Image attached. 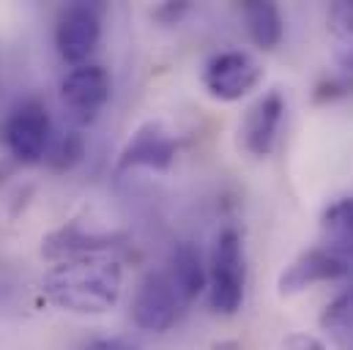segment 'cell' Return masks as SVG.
Segmentation results:
<instances>
[{"label":"cell","instance_id":"1","mask_svg":"<svg viewBox=\"0 0 353 350\" xmlns=\"http://www.w3.org/2000/svg\"><path fill=\"white\" fill-rule=\"evenodd\" d=\"M123 287L121 262L107 255H88L61 260L41 279L44 298L72 315H104L110 312Z\"/></svg>","mask_w":353,"mask_h":350},{"label":"cell","instance_id":"2","mask_svg":"<svg viewBox=\"0 0 353 350\" xmlns=\"http://www.w3.org/2000/svg\"><path fill=\"white\" fill-rule=\"evenodd\" d=\"M247 287V260L244 241L236 227H225L211 249L208 265V301L219 315H236L244 304Z\"/></svg>","mask_w":353,"mask_h":350},{"label":"cell","instance_id":"3","mask_svg":"<svg viewBox=\"0 0 353 350\" xmlns=\"http://www.w3.org/2000/svg\"><path fill=\"white\" fill-rule=\"evenodd\" d=\"M3 140L14 162L36 165L44 159L50 140H52V123L39 101H22L3 126Z\"/></svg>","mask_w":353,"mask_h":350},{"label":"cell","instance_id":"4","mask_svg":"<svg viewBox=\"0 0 353 350\" xmlns=\"http://www.w3.org/2000/svg\"><path fill=\"white\" fill-rule=\"evenodd\" d=\"M263 80L261 63L241 50H228L219 52L208 61L203 72V85L205 90L219 99V101H239L247 93H252Z\"/></svg>","mask_w":353,"mask_h":350},{"label":"cell","instance_id":"5","mask_svg":"<svg viewBox=\"0 0 353 350\" xmlns=\"http://www.w3.org/2000/svg\"><path fill=\"white\" fill-rule=\"evenodd\" d=\"M61 99L66 107V115L74 126H88L96 121L101 107L110 101V74L107 69L85 63L66 74L61 85Z\"/></svg>","mask_w":353,"mask_h":350},{"label":"cell","instance_id":"6","mask_svg":"<svg viewBox=\"0 0 353 350\" xmlns=\"http://www.w3.org/2000/svg\"><path fill=\"white\" fill-rule=\"evenodd\" d=\"M181 307H183V301L176 293L170 276L157 271L140 282L134 301H132V318L143 331L162 334V331L173 329V323L181 315Z\"/></svg>","mask_w":353,"mask_h":350},{"label":"cell","instance_id":"7","mask_svg":"<svg viewBox=\"0 0 353 350\" xmlns=\"http://www.w3.org/2000/svg\"><path fill=\"white\" fill-rule=\"evenodd\" d=\"M101 36V8L93 3H72L55 30V44L63 61L74 66H85L88 55L96 50Z\"/></svg>","mask_w":353,"mask_h":350},{"label":"cell","instance_id":"8","mask_svg":"<svg viewBox=\"0 0 353 350\" xmlns=\"http://www.w3.org/2000/svg\"><path fill=\"white\" fill-rule=\"evenodd\" d=\"M178 143L176 137L157 121L140 126L132 140L126 143V148L121 151L118 159V170H134V167H145V170H170L176 162Z\"/></svg>","mask_w":353,"mask_h":350},{"label":"cell","instance_id":"9","mask_svg":"<svg viewBox=\"0 0 353 350\" xmlns=\"http://www.w3.org/2000/svg\"><path fill=\"white\" fill-rule=\"evenodd\" d=\"M348 268L340 260L329 247H312L307 252H301L296 260L290 262L282 274H279V296H296L312 285H323V282H337L345 279Z\"/></svg>","mask_w":353,"mask_h":350},{"label":"cell","instance_id":"10","mask_svg":"<svg viewBox=\"0 0 353 350\" xmlns=\"http://www.w3.org/2000/svg\"><path fill=\"white\" fill-rule=\"evenodd\" d=\"M282 118H285V99L279 90H268L250 107L241 126V137H244V148L252 156L263 159L274 151L282 129Z\"/></svg>","mask_w":353,"mask_h":350},{"label":"cell","instance_id":"11","mask_svg":"<svg viewBox=\"0 0 353 350\" xmlns=\"http://www.w3.org/2000/svg\"><path fill=\"white\" fill-rule=\"evenodd\" d=\"M168 276L181 296L183 304L194 301L205 287H208V271L203 265V255L192 241H181L170 252V268Z\"/></svg>","mask_w":353,"mask_h":350},{"label":"cell","instance_id":"12","mask_svg":"<svg viewBox=\"0 0 353 350\" xmlns=\"http://www.w3.org/2000/svg\"><path fill=\"white\" fill-rule=\"evenodd\" d=\"M321 230H323V247H329L345 262L348 276H353V197H343L323 211Z\"/></svg>","mask_w":353,"mask_h":350},{"label":"cell","instance_id":"13","mask_svg":"<svg viewBox=\"0 0 353 350\" xmlns=\"http://www.w3.org/2000/svg\"><path fill=\"white\" fill-rule=\"evenodd\" d=\"M107 247H112L110 236H96V233H85L80 227V222H72L69 227L55 230L47 241H44V255L47 258H61V260H74V258H88V255H99Z\"/></svg>","mask_w":353,"mask_h":350},{"label":"cell","instance_id":"14","mask_svg":"<svg viewBox=\"0 0 353 350\" xmlns=\"http://www.w3.org/2000/svg\"><path fill=\"white\" fill-rule=\"evenodd\" d=\"M241 11H244L247 28H250V36L261 50L279 47V41L285 36V22H282V14H279V8L274 3H268V0H247L241 6Z\"/></svg>","mask_w":353,"mask_h":350},{"label":"cell","instance_id":"15","mask_svg":"<svg viewBox=\"0 0 353 350\" xmlns=\"http://www.w3.org/2000/svg\"><path fill=\"white\" fill-rule=\"evenodd\" d=\"M321 329L329 331L337 345L353 350V287L340 293L332 304H326L321 315Z\"/></svg>","mask_w":353,"mask_h":350},{"label":"cell","instance_id":"16","mask_svg":"<svg viewBox=\"0 0 353 350\" xmlns=\"http://www.w3.org/2000/svg\"><path fill=\"white\" fill-rule=\"evenodd\" d=\"M83 156H85V140L77 129L63 132L58 140H50V148L44 154L52 170H72Z\"/></svg>","mask_w":353,"mask_h":350},{"label":"cell","instance_id":"17","mask_svg":"<svg viewBox=\"0 0 353 350\" xmlns=\"http://www.w3.org/2000/svg\"><path fill=\"white\" fill-rule=\"evenodd\" d=\"M282 348H285V350H329V345H326L321 337H315V334H307V331H296V334L285 337Z\"/></svg>","mask_w":353,"mask_h":350},{"label":"cell","instance_id":"18","mask_svg":"<svg viewBox=\"0 0 353 350\" xmlns=\"http://www.w3.org/2000/svg\"><path fill=\"white\" fill-rule=\"evenodd\" d=\"M332 22H334V28L343 33V36H353V0L351 3H337L334 8H332Z\"/></svg>","mask_w":353,"mask_h":350},{"label":"cell","instance_id":"19","mask_svg":"<svg viewBox=\"0 0 353 350\" xmlns=\"http://www.w3.org/2000/svg\"><path fill=\"white\" fill-rule=\"evenodd\" d=\"M85 350H143L140 345L129 342V340H118V337H107V340H96Z\"/></svg>","mask_w":353,"mask_h":350},{"label":"cell","instance_id":"20","mask_svg":"<svg viewBox=\"0 0 353 350\" xmlns=\"http://www.w3.org/2000/svg\"><path fill=\"white\" fill-rule=\"evenodd\" d=\"M211 350H244V348H241V342H236V340H222V342H214Z\"/></svg>","mask_w":353,"mask_h":350},{"label":"cell","instance_id":"21","mask_svg":"<svg viewBox=\"0 0 353 350\" xmlns=\"http://www.w3.org/2000/svg\"><path fill=\"white\" fill-rule=\"evenodd\" d=\"M11 170H14V167H11V162H6V159H0V183H3V181H6V178L11 175Z\"/></svg>","mask_w":353,"mask_h":350}]
</instances>
